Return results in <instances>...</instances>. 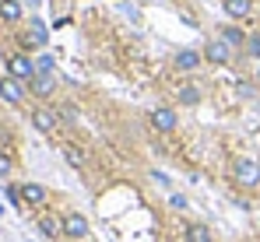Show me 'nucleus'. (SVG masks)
I'll use <instances>...</instances> for the list:
<instances>
[{
  "mask_svg": "<svg viewBox=\"0 0 260 242\" xmlns=\"http://www.w3.org/2000/svg\"><path fill=\"white\" fill-rule=\"evenodd\" d=\"M229 183L243 193H260V158H250V155H236L229 161Z\"/></svg>",
  "mask_w": 260,
  "mask_h": 242,
  "instance_id": "1",
  "label": "nucleus"
},
{
  "mask_svg": "<svg viewBox=\"0 0 260 242\" xmlns=\"http://www.w3.org/2000/svg\"><path fill=\"white\" fill-rule=\"evenodd\" d=\"M236 60H239V49H232L221 36H211V39L204 42V63H211V67H229V63H236Z\"/></svg>",
  "mask_w": 260,
  "mask_h": 242,
  "instance_id": "2",
  "label": "nucleus"
},
{
  "mask_svg": "<svg viewBox=\"0 0 260 242\" xmlns=\"http://www.w3.org/2000/svg\"><path fill=\"white\" fill-rule=\"evenodd\" d=\"M4 74H11V78H18V81H25V84H28L39 71H36V60H32L28 53H21V49H18V53H11V56L4 60Z\"/></svg>",
  "mask_w": 260,
  "mask_h": 242,
  "instance_id": "3",
  "label": "nucleus"
},
{
  "mask_svg": "<svg viewBox=\"0 0 260 242\" xmlns=\"http://www.w3.org/2000/svg\"><path fill=\"white\" fill-rule=\"evenodd\" d=\"M56 91H60V78H56V71H39L36 78L28 81V95L39 98V102H49Z\"/></svg>",
  "mask_w": 260,
  "mask_h": 242,
  "instance_id": "4",
  "label": "nucleus"
},
{
  "mask_svg": "<svg viewBox=\"0 0 260 242\" xmlns=\"http://www.w3.org/2000/svg\"><path fill=\"white\" fill-rule=\"evenodd\" d=\"M201 63H204V49H176L173 56H169L173 74H197Z\"/></svg>",
  "mask_w": 260,
  "mask_h": 242,
  "instance_id": "5",
  "label": "nucleus"
},
{
  "mask_svg": "<svg viewBox=\"0 0 260 242\" xmlns=\"http://www.w3.org/2000/svg\"><path fill=\"white\" fill-rule=\"evenodd\" d=\"M148 123H151L155 133H176L179 130V113H176L173 106H155L148 113Z\"/></svg>",
  "mask_w": 260,
  "mask_h": 242,
  "instance_id": "6",
  "label": "nucleus"
},
{
  "mask_svg": "<svg viewBox=\"0 0 260 242\" xmlns=\"http://www.w3.org/2000/svg\"><path fill=\"white\" fill-rule=\"evenodd\" d=\"M60 221H63V239L81 242L91 235V225H88V218L81 211H67V214H60Z\"/></svg>",
  "mask_w": 260,
  "mask_h": 242,
  "instance_id": "7",
  "label": "nucleus"
},
{
  "mask_svg": "<svg viewBox=\"0 0 260 242\" xmlns=\"http://www.w3.org/2000/svg\"><path fill=\"white\" fill-rule=\"evenodd\" d=\"M0 98L7 102V106H25V98H28V84L18 78H11V74H4L0 78Z\"/></svg>",
  "mask_w": 260,
  "mask_h": 242,
  "instance_id": "8",
  "label": "nucleus"
},
{
  "mask_svg": "<svg viewBox=\"0 0 260 242\" xmlns=\"http://www.w3.org/2000/svg\"><path fill=\"white\" fill-rule=\"evenodd\" d=\"M32 126H36L39 133H56V126H60V109L39 102V106L32 109Z\"/></svg>",
  "mask_w": 260,
  "mask_h": 242,
  "instance_id": "9",
  "label": "nucleus"
},
{
  "mask_svg": "<svg viewBox=\"0 0 260 242\" xmlns=\"http://www.w3.org/2000/svg\"><path fill=\"white\" fill-rule=\"evenodd\" d=\"M21 200H25V207H32L39 214V211L49 207V190H46L43 183H32L28 179V183H21Z\"/></svg>",
  "mask_w": 260,
  "mask_h": 242,
  "instance_id": "10",
  "label": "nucleus"
},
{
  "mask_svg": "<svg viewBox=\"0 0 260 242\" xmlns=\"http://www.w3.org/2000/svg\"><path fill=\"white\" fill-rule=\"evenodd\" d=\"M36 228L43 232L46 239H60V235H63V221H60V214H49V211H39V214H36Z\"/></svg>",
  "mask_w": 260,
  "mask_h": 242,
  "instance_id": "11",
  "label": "nucleus"
},
{
  "mask_svg": "<svg viewBox=\"0 0 260 242\" xmlns=\"http://www.w3.org/2000/svg\"><path fill=\"white\" fill-rule=\"evenodd\" d=\"M221 7H225V14L232 21H246V18H253L257 0H221Z\"/></svg>",
  "mask_w": 260,
  "mask_h": 242,
  "instance_id": "12",
  "label": "nucleus"
},
{
  "mask_svg": "<svg viewBox=\"0 0 260 242\" xmlns=\"http://www.w3.org/2000/svg\"><path fill=\"white\" fill-rule=\"evenodd\" d=\"M183 242H215V232L204 221H186L183 225Z\"/></svg>",
  "mask_w": 260,
  "mask_h": 242,
  "instance_id": "13",
  "label": "nucleus"
},
{
  "mask_svg": "<svg viewBox=\"0 0 260 242\" xmlns=\"http://www.w3.org/2000/svg\"><path fill=\"white\" fill-rule=\"evenodd\" d=\"M25 7L21 0H0V25H21Z\"/></svg>",
  "mask_w": 260,
  "mask_h": 242,
  "instance_id": "14",
  "label": "nucleus"
},
{
  "mask_svg": "<svg viewBox=\"0 0 260 242\" xmlns=\"http://www.w3.org/2000/svg\"><path fill=\"white\" fill-rule=\"evenodd\" d=\"M218 36L229 42L232 49H243V42H246V36H250V32H243L239 25H221V28H218Z\"/></svg>",
  "mask_w": 260,
  "mask_h": 242,
  "instance_id": "15",
  "label": "nucleus"
},
{
  "mask_svg": "<svg viewBox=\"0 0 260 242\" xmlns=\"http://www.w3.org/2000/svg\"><path fill=\"white\" fill-rule=\"evenodd\" d=\"M239 56L250 60V63H260V32H250V36H246L243 49H239Z\"/></svg>",
  "mask_w": 260,
  "mask_h": 242,
  "instance_id": "16",
  "label": "nucleus"
},
{
  "mask_svg": "<svg viewBox=\"0 0 260 242\" xmlns=\"http://www.w3.org/2000/svg\"><path fill=\"white\" fill-rule=\"evenodd\" d=\"M63 158L71 161L74 168H88V151H81L78 144H63Z\"/></svg>",
  "mask_w": 260,
  "mask_h": 242,
  "instance_id": "17",
  "label": "nucleus"
},
{
  "mask_svg": "<svg viewBox=\"0 0 260 242\" xmlns=\"http://www.w3.org/2000/svg\"><path fill=\"white\" fill-rule=\"evenodd\" d=\"M176 98H179V106H197V102H201V98H204V91H201V88H197V84H183V88H179V95H176Z\"/></svg>",
  "mask_w": 260,
  "mask_h": 242,
  "instance_id": "18",
  "label": "nucleus"
},
{
  "mask_svg": "<svg viewBox=\"0 0 260 242\" xmlns=\"http://www.w3.org/2000/svg\"><path fill=\"white\" fill-rule=\"evenodd\" d=\"M14 176V155L11 151H0V183H7Z\"/></svg>",
  "mask_w": 260,
  "mask_h": 242,
  "instance_id": "19",
  "label": "nucleus"
},
{
  "mask_svg": "<svg viewBox=\"0 0 260 242\" xmlns=\"http://www.w3.org/2000/svg\"><path fill=\"white\" fill-rule=\"evenodd\" d=\"M4 193H7V200L14 203V207H25V200H21V183H7Z\"/></svg>",
  "mask_w": 260,
  "mask_h": 242,
  "instance_id": "20",
  "label": "nucleus"
},
{
  "mask_svg": "<svg viewBox=\"0 0 260 242\" xmlns=\"http://www.w3.org/2000/svg\"><path fill=\"white\" fill-rule=\"evenodd\" d=\"M36 71H53V56H49V53L36 56Z\"/></svg>",
  "mask_w": 260,
  "mask_h": 242,
  "instance_id": "21",
  "label": "nucleus"
},
{
  "mask_svg": "<svg viewBox=\"0 0 260 242\" xmlns=\"http://www.w3.org/2000/svg\"><path fill=\"white\" fill-rule=\"evenodd\" d=\"M169 203H173L176 211H183V207H186V197H179V193H173V197H169Z\"/></svg>",
  "mask_w": 260,
  "mask_h": 242,
  "instance_id": "22",
  "label": "nucleus"
},
{
  "mask_svg": "<svg viewBox=\"0 0 260 242\" xmlns=\"http://www.w3.org/2000/svg\"><path fill=\"white\" fill-rule=\"evenodd\" d=\"M257 81H260V63H257Z\"/></svg>",
  "mask_w": 260,
  "mask_h": 242,
  "instance_id": "23",
  "label": "nucleus"
}]
</instances>
